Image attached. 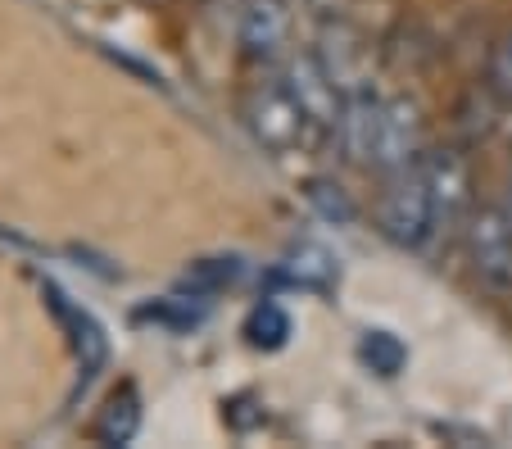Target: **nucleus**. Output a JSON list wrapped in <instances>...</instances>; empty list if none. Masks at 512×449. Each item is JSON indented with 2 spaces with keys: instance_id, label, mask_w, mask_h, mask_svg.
<instances>
[{
  "instance_id": "f257e3e1",
  "label": "nucleus",
  "mask_w": 512,
  "mask_h": 449,
  "mask_svg": "<svg viewBox=\"0 0 512 449\" xmlns=\"http://www.w3.org/2000/svg\"><path fill=\"white\" fill-rule=\"evenodd\" d=\"M241 118L250 127V137L259 141L268 155H300V150L322 146V132L309 123L304 105L290 96L286 82H259V87L245 96Z\"/></svg>"
},
{
  "instance_id": "f03ea898",
  "label": "nucleus",
  "mask_w": 512,
  "mask_h": 449,
  "mask_svg": "<svg viewBox=\"0 0 512 449\" xmlns=\"http://www.w3.org/2000/svg\"><path fill=\"white\" fill-rule=\"evenodd\" d=\"M377 232L390 245H399V250H422L440 232L435 205H431V186H426L417 164L386 177V191L377 200Z\"/></svg>"
},
{
  "instance_id": "7ed1b4c3",
  "label": "nucleus",
  "mask_w": 512,
  "mask_h": 449,
  "mask_svg": "<svg viewBox=\"0 0 512 449\" xmlns=\"http://www.w3.org/2000/svg\"><path fill=\"white\" fill-rule=\"evenodd\" d=\"M426 186H431V205H435V223L440 232H454V227L467 223V214L476 209V182H472V159L463 155L458 146H426L422 159Z\"/></svg>"
},
{
  "instance_id": "20e7f679",
  "label": "nucleus",
  "mask_w": 512,
  "mask_h": 449,
  "mask_svg": "<svg viewBox=\"0 0 512 449\" xmlns=\"http://www.w3.org/2000/svg\"><path fill=\"white\" fill-rule=\"evenodd\" d=\"M463 241L485 291L512 300V218L503 214V205L472 209L463 223Z\"/></svg>"
},
{
  "instance_id": "39448f33",
  "label": "nucleus",
  "mask_w": 512,
  "mask_h": 449,
  "mask_svg": "<svg viewBox=\"0 0 512 449\" xmlns=\"http://www.w3.org/2000/svg\"><path fill=\"white\" fill-rule=\"evenodd\" d=\"M281 82L290 87V96L304 105L309 123L322 132V141L336 137L340 127V109H345V87L340 78L327 69V59L318 50H304V55H290L286 69H281Z\"/></svg>"
},
{
  "instance_id": "423d86ee",
  "label": "nucleus",
  "mask_w": 512,
  "mask_h": 449,
  "mask_svg": "<svg viewBox=\"0 0 512 449\" xmlns=\"http://www.w3.org/2000/svg\"><path fill=\"white\" fill-rule=\"evenodd\" d=\"M426 150V118L413 96H386L377 123V146H372V173L390 177L399 168H413Z\"/></svg>"
},
{
  "instance_id": "0eeeda50",
  "label": "nucleus",
  "mask_w": 512,
  "mask_h": 449,
  "mask_svg": "<svg viewBox=\"0 0 512 449\" xmlns=\"http://www.w3.org/2000/svg\"><path fill=\"white\" fill-rule=\"evenodd\" d=\"M290 32H295L290 0H245L241 23H236V41H241L245 59H254V64L281 59L290 46Z\"/></svg>"
},
{
  "instance_id": "6e6552de",
  "label": "nucleus",
  "mask_w": 512,
  "mask_h": 449,
  "mask_svg": "<svg viewBox=\"0 0 512 449\" xmlns=\"http://www.w3.org/2000/svg\"><path fill=\"white\" fill-rule=\"evenodd\" d=\"M381 105L386 96L372 91V82H354L345 91V109H340V127H336V141H340V155L358 168H372V146H377V123H381Z\"/></svg>"
},
{
  "instance_id": "1a4fd4ad",
  "label": "nucleus",
  "mask_w": 512,
  "mask_h": 449,
  "mask_svg": "<svg viewBox=\"0 0 512 449\" xmlns=\"http://www.w3.org/2000/svg\"><path fill=\"white\" fill-rule=\"evenodd\" d=\"M272 277L295 291H313V295H331L340 282V259L327 250L322 241H295L286 254L277 259Z\"/></svg>"
},
{
  "instance_id": "9d476101",
  "label": "nucleus",
  "mask_w": 512,
  "mask_h": 449,
  "mask_svg": "<svg viewBox=\"0 0 512 449\" xmlns=\"http://www.w3.org/2000/svg\"><path fill=\"white\" fill-rule=\"evenodd\" d=\"M358 363L368 372H377V377H399L408 368V345L395 332H386V327H368L358 336Z\"/></svg>"
},
{
  "instance_id": "9b49d317",
  "label": "nucleus",
  "mask_w": 512,
  "mask_h": 449,
  "mask_svg": "<svg viewBox=\"0 0 512 449\" xmlns=\"http://www.w3.org/2000/svg\"><path fill=\"white\" fill-rule=\"evenodd\" d=\"M136 422H141V404H136V391L123 386V391L109 395V404L100 409V422L91 427V436L105 440V445H127L136 436Z\"/></svg>"
},
{
  "instance_id": "f8f14e48",
  "label": "nucleus",
  "mask_w": 512,
  "mask_h": 449,
  "mask_svg": "<svg viewBox=\"0 0 512 449\" xmlns=\"http://www.w3.org/2000/svg\"><path fill=\"white\" fill-rule=\"evenodd\" d=\"M290 313L281 309V304H272V300H263V304H254L250 309V318H245V341L254 345V350H281V345L290 341Z\"/></svg>"
},
{
  "instance_id": "ddd939ff",
  "label": "nucleus",
  "mask_w": 512,
  "mask_h": 449,
  "mask_svg": "<svg viewBox=\"0 0 512 449\" xmlns=\"http://www.w3.org/2000/svg\"><path fill=\"white\" fill-rule=\"evenodd\" d=\"M304 200H309L313 214L336 223V227H345L358 218V205L349 200V191L336 182V177H309V182H304Z\"/></svg>"
},
{
  "instance_id": "4468645a",
  "label": "nucleus",
  "mask_w": 512,
  "mask_h": 449,
  "mask_svg": "<svg viewBox=\"0 0 512 449\" xmlns=\"http://www.w3.org/2000/svg\"><path fill=\"white\" fill-rule=\"evenodd\" d=\"M241 277V259H200V264L186 273V286L191 295H209V291H223Z\"/></svg>"
},
{
  "instance_id": "2eb2a0df",
  "label": "nucleus",
  "mask_w": 512,
  "mask_h": 449,
  "mask_svg": "<svg viewBox=\"0 0 512 449\" xmlns=\"http://www.w3.org/2000/svg\"><path fill=\"white\" fill-rule=\"evenodd\" d=\"M485 87H490L503 105H512V28L490 46V59H485Z\"/></svg>"
},
{
  "instance_id": "dca6fc26",
  "label": "nucleus",
  "mask_w": 512,
  "mask_h": 449,
  "mask_svg": "<svg viewBox=\"0 0 512 449\" xmlns=\"http://www.w3.org/2000/svg\"><path fill=\"white\" fill-rule=\"evenodd\" d=\"M435 436L440 440H458V445H490V436L485 431H476V427H454V422H435Z\"/></svg>"
},
{
  "instance_id": "f3484780",
  "label": "nucleus",
  "mask_w": 512,
  "mask_h": 449,
  "mask_svg": "<svg viewBox=\"0 0 512 449\" xmlns=\"http://www.w3.org/2000/svg\"><path fill=\"white\" fill-rule=\"evenodd\" d=\"M349 5H354V0H304V10L318 23H340L349 14Z\"/></svg>"
},
{
  "instance_id": "a211bd4d",
  "label": "nucleus",
  "mask_w": 512,
  "mask_h": 449,
  "mask_svg": "<svg viewBox=\"0 0 512 449\" xmlns=\"http://www.w3.org/2000/svg\"><path fill=\"white\" fill-rule=\"evenodd\" d=\"M503 214L512 218V173H508V182H503Z\"/></svg>"
}]
</instances>
